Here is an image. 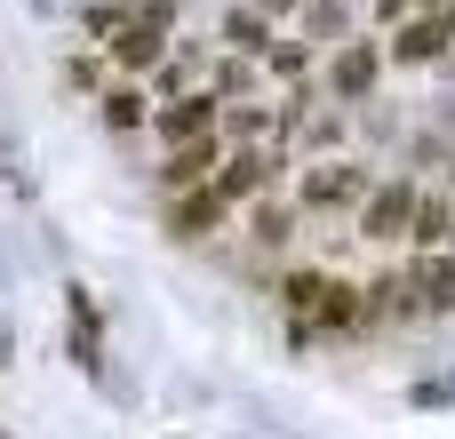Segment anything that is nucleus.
<instances>
[{"mask_svg": "<svg viewBox=\"0 0 455 439\" xmlns=\"http://www.w3.org/2000/svg\"><path fill=\"white\" fill-rule=\"evenodd\" d=\"M408 224H416V192H408V184H384V192L360 208V232H368V240H400Z\"/></svg>", "mask_w": 455, "mask_h": 439, "instance_id": "7ed1b4c3", "label": "nucleus"}, {"mask_svg": "<svg viewBox=\"0 0 455 439\" xmlns=\"http://www.w3.org/2000/svg\"><path fill=\"white\" fill-rule=\"evenodd\" d=\"M376 64H384V56H376L368 40H352V48L336 56V96H344V104H352V96H368V88H376Z\"/></svg>", "mask_w": 455, "mask_h": 439, "instance_id": "423d86ee", "label": "nucleus"}, {"mask_svg": "<svg viewBox=\"0 0 455 439\" xmlns=\"http://www.w3.org/2000/svg\"><path fill=\"white\" fill-rule=\"evenodd\" d=\"M216 104H224V96H176V104L160 112V136H168V152H176V144H208V128H216Z\"/></svg>", "mask_w": 455, "mask_h": 439, "instance_id": "f03ea898", "label": "nucleus"}, {"mask_svg": "<svg viewBox=\"0 0 455 439\" xmlns=\"http://www.w3.org/2000/svg\"><path fill=\"white\" fill-rule=\"evenodd\" d=\"M352 192H360V168H344V160H336V168H320V176L304 184V208H344Z\"/></svg>", "mask_w": 455, "mask_h": 439, "instance_id": "9d476101", "label": "nucleus"}, {"mask_svg": "<svg viewBox=\"0 0 455 439\" xmlns=\"http://www.w3.org/2000/svg\"><path fill=\"white\" fill-rule=\"evenodd\" d=\"M448 200H416V224H408V232H416V240H424V248H432V240H448Z\"/></svg>", "mask_w": 455, "mask_h": 439, "instance_id": "f8f14e48", "label": "nucleus"}, {"mask_svg": "<svg viewBox=\"0 0 455 439\" xmlns=\"http://www.w3.org/2000/svg\"><path fill=\"white\" fill-rule=\"evenodd\" d=\"M448 24H455V16H416V24H400V64L440 56V48H448Z\"/></svg>", "mask_w": 455, "mask_h": 439, "instance_id": "1a4fd4ad", "label": "nucleus"}, {"mask_svg": "<svg viewBox=\"0 0 455 439\" xmlns=\"http://www.w3.org/2000/svg\"><path fill=\"white\" fill-rule=\"evenodd\" d=\"M136 120H144V96L136 88H112L104 96V128H136Z\"/></svg>", "mask_w": 455, "mask_h": 439, "instance_id": "4468645a", "label": "nucleus"}, {"mask_svg": "<svg viewBox=\"0 0 455 439\" xmlns=\"http://www.w3.org/2000/svg\"><path fill=\"white\" fill-rule=\"evenodd\" d=\"M208 168H216V152H208V144H176V152H168V168H160V184H168V192H200V184H208Z\"/></svg>", "mask_w": 455, "mask_h": 439, "instance_id": "0eeeda50", "label": "nucleus"}, {"mask_svg": "<svg viewBox=\"0 0 455 439\" xmlns=\"http://www.w3.org/2000/svg\"><path fill=\"white\" fill-rule=\"evenodd\" d=\"M224 208H232V200H224V192H216V184H200V192H184V200H176V208H168V232H176V240H208V232H216V216H224Z\"/></svg>", "mask_w": 455, "mask_h": 439, "instance_id": "20e7f679", "label": "nucleus"}, {"mask_svg": "<svg viewBox=\"0 0 455 439\" xmlns=\"http://www.w3.org/2000/svg\"><path fill=\"white\" fill-rule=\"evenodd\" d=\"M224 40H232V48H264V16H256V8H232V16H224Z\"/></svg>", "mask_w": 455, "mask_h": 439, "instance_id": "ddd939ff", "label": "nucleus"}, {"mask_svg": "<svg viewBox=\"0 0 455 439\" xmlns=\"http://www.w3.org/2000/svg\"><path fill=\"white\" fill-rule=\"evenodd\" d=\"M376 8H384V16H400V8H408V0H376Z\"/></svg>", "mask_w": 455, "mask_h": 439, "instance_id": "2eb2a0df", "label": "nucleus"}, {"mask_svg": "<svg viewBox=\"0 0 455 439\" xmlns=\"http://www.w3.org/2000/svg\"><path fill=\"white\" fill-rule=\"evenodd\" d=\"M408 296H416V312H455V256H424L408 272Z\"/></svg>", "mask_w": 455, "mask_h": 439, "instance_id": "39448f33", "label": "nucleus"}, {"mask_svg": "<svg viewBox=\"0 0 455 439\" xmlns=\"http://www.w3.org/2000/svg\"><path fill=\"white\" fill-rule=\"evenodd\" d=\"M160 24H168V8H160V0H152V8H144V16H136V24H120V32H112V40H104V48H112V56H120V64H136V72H144V64H160Z\"/></svg>", "mask_w": 455, "mask_h": 439, "instance_id": "f257e3e1", "label": "nucleus"}, {"mask_svg": "<svg viewBox=\"0 0 455 439\" xmlns=\"http://www.w3.org/2000/svg\"><path fill=\"white\" fill-rule=\"evenodd\" d=\"M264 176H272V160H264V152H232V160H224V176H216V192H224V200H248V192H264Z\"/></svg>", "mask_w": 455, "mask_h": 439, "instance_id": "6e6552de", "label": "nucleus"}, {"mask_svg": "<svg viewBox=\"0 0 455 439\" xmlns=\"http://www.w3.org/2000/svg\"><path fill=\"white\" fill-rule=\"evenodd\" d=\"M432 8H440V0H432Z\"/></svg>", "mask_w": 455, "mask_h": 439, "instance_id": "f3484780", "label": "nucleus"}, {"mask_svg": "<svg viewBox=\"0 0 455 439\" xmlns=\"http://www.w3.org/2000/svg\"><path fill=\"white\" fill-rule=\"evenodd\" d=\"M0 368H8V336H0Z\"/></svg>", "mask_w": 455, "mask_h": 439, "instance_id": "dca6fc26", "label": "nucleus"}, {"mask_svg": "<svg viewBox=\"0 0 455 439\" xmlns=\"http://www.w3.org/2000/svg\"><path fill=\"white\" fill-rule=\"evenodd\" d=\"M64 296H72V360L96 368V296L88 288H64Z\"/></svg>", "mask_w": 455, "mask_h": 439, "instance_id": "9b49d317", "label": "nucleus"}]
</instances>
